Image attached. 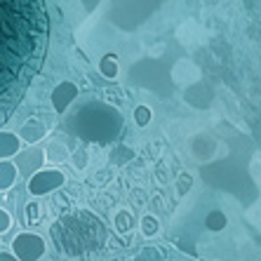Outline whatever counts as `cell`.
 Wrapping results in <instances>:
<instances>
[{"instance_id":"17","label":"cell","mask_w":261,"mask_h":261,"mask_svg":"<svg viewBox=\"0 0 261 261\" xmlns=\"http://www.w3.org/2000/svg\"><path fill=\"white\" fill-rule=\"evenodd\" d=\"M85 165H87V155H85V153H83V151H80L78 155H75V167H80V170H83Z\"/></svg>"},{"instance_id":"3","label":"cell","mask_w":261,"mask_h":261,"mask_svg":"<svg viewBox=\"0 0 261 261\" xmlns=\"http://www.w3.org/2000/svg\"><path fill=\"white\" fill-rule=\"evenodd\" d=\"M66 184V174L61 170H55V167H47V170H40L29 179V193L33 198H43V195H49L59 191L61 186Z\"/></svg>"},{"instance_id":"16","label":"cell","mask_w":261,"mask_h":261,"mask_svg":"<svg viewBox=\"0 0 261 261\" xmlns=\"http://www.w3.org/2000/svg\"><path fill=\"white\" fill-rule=\"evenodd\" d=\"M12 228V214L7 212L5 207H0V236Z\"/></svg>"},{"instance_id":"2","label":"cell","mask_w":261,"mask_h":261,"mask_svg":"<svg viewBox=\"0 0 261 261\" xmlns=\"http://www.w3.org/2000/svg\"><path fill=\"white\" fill-rule=\"evenodd\" d=\"M12 256L17 261H38L45 256V238L38 233H19L12 240Z\"/></svg>"},{"instance_id":"1","label":"cell","mask_w":261,"mask_h":261,"mask_svg":"<svg viewBox=\"0 0 261 261\" xmlns=\"http://www.w3.org/2000/svg\"><path fill=\"white\" fill-rule=\"evenodd\" d=\"M45 38L43 0H0V101L29 85L43 59Z\"/></svg>"},{"instance_id":"14","label":"cell","mask_w":261,"mask_h":261,"mask_svg":"<svg viewBox=\"0 0 261 261\" xmlns=\"http://www.w3.org/2000/svg\"><path fill=\"white\" fill-rule=\"evenodd\" d=\"M193 186V176L189 172H181V174L176 176V195H186Z\"/></svg>"},{"instance_id":"10","label":"cell","mask_w":261,"mask_h":261,"mask_svg":"<svg viewBox=\"0 0 261 261\" xmlns=\"http://www.w3.org/2000/svg\"><path fill=\"white\" fill-rule=\"evenodd\" d=\"M226 224H228V219H226V214L221 212V210H212V212L205 217V226L210 228V231H214V233L224 231Z\"/></svg>"},{"instance_id":"12","label":"cell","mask_w":261,"mask_h":261,"mask_svg":"<svg viewBox=\"0 0 261 261\" xmlns=\"http://www.w3.org/2000/svg\"><path fill=\"white\" fill-rule=\"evenodd\" d=\"M113 221H116L118 233H122V236H125V233H129L134 228V219H132V214H129L127 210H120V212L116 214V219H113Z\"/></svg>"},{"instance_id":"5","label":"cell","mask_w":261,"mask_h":261,"mask_svg":"<svg viewBox=\"0 0 261 261\" xmlns=\"http://www.w3.org/2000/svg\"><path fill=\"white\" fill-rule=\"evenodd\" d=\"M75 99H78V85L71 83V80H64V83H59V85L52 90L49 101H52V109H55L57 113H64Z\"/></svg>"},{"instance_id":"4","label":"cell","mask_w":261,"mask_h":261,"mask_svg":"<svg viewBox=\"0 0 261 261\" xmlns=\"http://www.w3.org/2000/svg\"><path fill=\"white\" fill-rule=\"evenodd\" d=\"M45 151L43 148H38V146H29V148H21V151L14 155V167H17L19 176H26V179H31V176L36 174V172L45 170Z\"/></svg>"},{"instance_id":"15","label":"cell","mask_w":261,"mask_h":261,"mask_svg":"<svg viewBox=\"0 0 261 261\" xmlns=\"http://www.w3.org/2000/svg\"><path fill=\"white\" fill-rule=\"evenodd\" d=\"M24 224H31V226H36L43 221V217H40V205L38 202H31L29 207H26V214H24Z\"/></svg>"},{"instance_id":"7","label":"cell","mask_w":261,"mask_h":261,"mask_svg":"<svg viewBox=\"0 0 261 261\" xmlns=\"http://www.w3.org/2000/svg\"><path fill=\"white\" fill-rule=\"evenodd\" d=\"M21 151V141L14 132L3 129L0 132V160H12L17 153Z\"/></svg>"},{"instance_id":"18","label":"cell","mask_w":261,"mask_h":261,"mask_svg":"<svg viewBox=\"0 0 261 261\" xmlns=\"http://www.w3.org/2000/svg\"><path fill=\"white\" fill-rule=\"evenodd\" d=\"M0 261H17V259H14L10 252H0Z\"/></svg>"},{"instance_id":"9","label":"cell","mask_w":261,"mask_h":261,"mask_svg":"<svg viewBox=\"0 0 261 261\" xmlns=\"http://www.w3.org/2000/svg\"><path fill=\"white\" fill-rule=\"evenodd\" d=\"M118 71H120V61H118V55L116 52H106L99 61V73H101L103 78H118Z\"/></svg>"},{"instance_id":"8","label":"cell","mask_w":261,"mask_h":261,"mask_svg":"<svg viewBox=\"0 0 261 261\" xmlns=\"http://www.w3.org/2000/svg\"><path fill=\"white\" fill-rule=\"evenodd\" d=\"M19 172L12 160H0V191H10L17 184Z\"/></svg>"},{"instance_id":"13","label":"cell","mask_w":261,"mask_h":261,"mask_svg":"<svg viewBox=\"0 0 261 261\" xmlns=\"http://www.w3.org/2000/svg\"><path fill=\"white\" fill-rule=\"evenodd\" d=\"M151 120H153V113H151V109H148V106H144V103H141V106H137V109H134V122H137L139 127H146Z\"/></svg>"},{"instance_id":"11","label":"cell","mask_w":261,"mask_h":261,"mask_svg":"<svg viewBox=\"0 0 261 261\" xmlns=\"http://www.w3.org/2000/svg\"><path fill=\"white\" fill-rule=\"evenodd\" d=\"M139 228L146 238H153V236H158V231H160V221L153 214H146V217H141Z\"/></svg>"},{"instance_id":"6","label":"cell","mask_w":261,"mask_h":261,"mask_svg":"<svg viewBox=\"0 0 261 261\" xmlns=\"http://www.w3.org/2000/svg\"><path fill=\"white\" fill-rule=\"evenodd\" d=\"M49 127L45 125L43 120H38V118H29V120L21 125V129H19V141H26L29 146L38 144V141H43L45 137H47Z\"/></svg>"}]
</instances>
